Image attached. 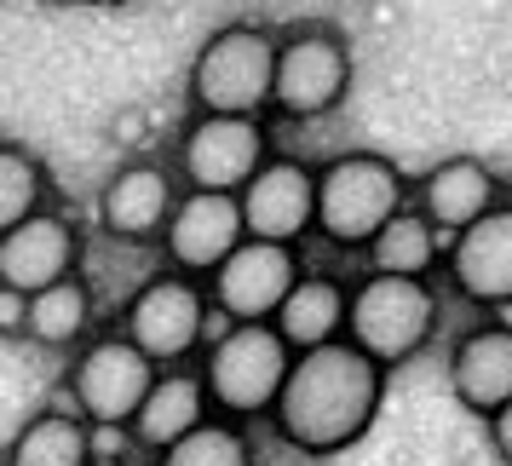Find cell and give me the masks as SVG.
<instances>
[{
	"label": "cell",
	"instance_id": "1",
	"mask_svg": "<svg viewBox=\"0 0 512 466\" xmlns=\"http://www.w3.org/2000/svg\"><path fill=\"white\" fill-rule=\"evenodd\" d=\"M386 380H392V369L380 357H369L351 334L328 340V346H311L288 369V386H282L277 409H271V432L288 449L311 455V461L346 455L351 443H363L369 426L380 420Z\"/></svg>",
	"mask_w": 512,
	"mask_h": 466
},
{
	"label": "cell",
	"instance_id": "2",
	"mask_svg": "<svg viewBox=\"0 0 512 466\" xmlns=\"http://www.w3.org/2000/svg\"><path fill=\"white\" fill-rule=\"evenodd\" d=\"M415 202V179L380 150H340L317 167V236L328 248H369L397 208Z\"/></svg>",
	"mask_w": 512,
	"mask_h": 466
},
{
	"label": "cell",
	"instance_id": "3",
	"mask_svg": "<svg viewBox=\"0 0 512 466\" xmlns=\"http://www.w3.org/2000/svg\"><path fill=\"white\" fill-rule=\"evenodd\" d=\"M294 357H300V351L282 340L277 323H225L208 346H202L196 369L208 380L213 409L248 426V420H271L282 386H288Z\"/></svg>",
	"mask_w": 512,
	"mask_h": 466
},
{
	"label": "cell",
	"instance_id": "4",
	"mask_svg": "<svg viewBox=\"0 0 512 466\" xmlns=\"http://www.w3.org/2000/svg\"><path fill=\"white\" fill-rule=\"evenodd\" d=\"M277 47L282 35L265 24H225L196 47L185 75L190 110L225 116H265L277 98Z\"/></svg>",
	"mask_w": 512,
	"mask_h": 466
},
{
	"label": "cell",
	"instance_id": "5",
	"mask_svg": "<svg viewBox=\"0 0 512 466\" xmlns=\"http://www.w3.org/2000/svg\"><path fill=\"white\" fill-rule=\"evenodd\" d=\"M231 323L219 305H213L208 282L190 277V271H156L150 282H139L127 305H121V334H133L156 363H190V357H202L219 328Z\"/></svg>",
	"mask_w": 512,
	"mask_h": 466
},
{
	"label": "cell",
	"instance_id": "6",
	"mask_svg": "<svg viewBox=\"0 0 512 466\" xmlns=\"http://www.w3.org/2000/svg\"><path fill=\"white\" fill-rule=\"evenodd\" d=\"M438 288L432 277H397V271H369V277L351 288V323L346 334L357 346L380 357L386 369L409 363L432 346L438 334Z\"/></svg>",
	"mask_w": 512,
	"mask_h": 466
},
{
	"label": "cell",
	"instance_id": "7",
	"mask_svg": "<svg viewBox=\"0 0 512 466\" xmlns=\"http://www.w3.org/2000/svg\"><path fill=\"white\" fill-rule=\"evenodd\" d=\"M156 374H162V363L133 334L116 328V334L81 340V351L70 357V374H64V397L93 426H133L150 386H156Z\"/></svg>",
	"mask_w": 512,
	"mask_h": 466
},
{
	"label": "cell",
	"instance_id": "8",
	"mask_svg": "<svg viewBox=\"0 0 512 466\" xmlns=\"http://www.w3.org/2000/svg\"><path fill=\"white\" fill-rule=\"evenodd\" d=\"M351 93V47L340 29L300 24L277 47V98L271 116L282 121H317L334 116Z\"/></svg>",
	"mask_w": 512,
	"mask_h": 466
},
{
	"label": "cell",
	"instance_id": "9",
	"mask_svg": "<svg viewBox=\"0 0 512 466\" xmlns=\"http://www.w3.org/2000/svg\"><path fill=\"white\" fill-rule=\"evenodd\" d=\"M265 162H271V133L259 116L190 110L185 133L173 144V167L196 190H242Z\"/></svg>",
	"mask_w": 512,
	"mask_h": 466
},
{
	"label": "cell",
	"instance_id": "10",
	"mask_svg": "<svg viewBox=\"0 0 512 466\" xmlns=\"http://www.w3.org/2000/svg\"><path fill=\"white\" fill-rule=\"evenodd\" d=\"M300 277H305L300 242L242 236V248L208 277V294L231 323H271L282 311V300H288V288Z\"/></svg>",
	"mask_w": 512,
	"mask_h": 466
},
{
	"label": "cell",
	"instance_id": "11",
	"mask_svg": "<svg viewBox=\"0 0 512 466\" xmlns=\"http://www.w3.org/2000/svg\"><path fill=\"white\" fill-rule=\"evenodd\" d=\"M242 236H248V213H242V190H196L185 185L179 196V208L167 219L162 231V259L173 271H190V277L208 282L225 259L242 248Z\"/></svg>",
	"mask_w": 512,
	"mask_h": 466
},
{
	"label": "cell",
	"instance_id": "12",
	"mask_svg": "<svg viewBox=\"0 0 512 466\" xmlns=\"http://www.w3.org/2000/svg\"><path fill=\"white\" fill-rule=\"evenodd\" d=\"M75 271H81V231L70 225V213L41 208L18 225H0V288L41 294Z\"/></svg>",
	"mask_w": 512,
	"mask_h": 466
},
{
	"label": "cell",
	"instance_id": "13",
	"mask_svg": "<svg viewBox=\"0 0 512 466\" xmlns=\"http://www.w3.org/2000/svg\"><path fill=\"white\" fill-rule=\"evenodd\" d=\"M242 213H248V236H271V242L317 236V167L271 150V162L242 185Z\"/></svg>",
	"mask_w": 512,
	"mask_h": 466
},
{
	"label": "cell",
	"instance_id": "14",
	"mask_svg": "<svg viewBox=\"0 0 512 466\" xmlns=\"http://www.w3.org/2000/svg\"><path fill=\"white\" fill-rule=\"evenodd\" d=\"M443 277L466 305H501L512 300V202L489 208L484 219H472L466 231L449 236V259Z\"/></svg>",
	"mask_w": 512,
	"mask_h": 466
},
{
	"label": "cell",
	"instance_id": "15",
	"mask_svg": "<svg viewBox=\"0 0 512 466\" xmlns=\"http://www.w3.org/2000/svg\"><path fill=\"white\" fill-rule=\"evenodd\" d=\"M185 190L173 185V173L156 162L133 156L127 167H116L104 190H98V225L116 236V242H162L167 219L179 208Z\"/></svg>",
	"mask_w": 512,
	"mask_h": 466
},
{
	"label": "cell",
	"instance_id": "16",
	"mask_svg": "<svg viewBox=\"0 0 512 466\" xmlns=\"http://www.w3.org/2000/svg\"><path fill=\"white\" fill-rule=\"evenodd\" d=\"M449 392L466 415L489 420L501 403H512V328L507 323H478L449 346Z\"/></svg>",
	"mask_w": 512,
	"mask_h": 466
},
{
	"label": "cell",
	"instance_id": "17",
	"mask_svg": "<svg viewBox=\"0 0 512 466\" xmlns=\"http://www.w3.org/2000/svg\"><path fill=\"white\" fill-rule=\"evenodd\" d=\"M415 208L432 213L443 236H455L472 219H484L489 208H501V179L478 156H443L415 179Z\"/></svg>",
	"mask_w": 512,
	"mask_h": 466
},
{
	"label": "cell",
	"instance_id": "18",
	"mask_svg": "<svg viewBox=\"0 0 512 466\" xmlns=\"http://www.w3.org/2000/svg\"><path fill=\"white\" fill-rule=\"evenodd\" d=\"M208 415H219V409H213V392H208V380H202V369L167 363V369L156 374L150 397H144L139 420H133L127 432H133V449L162 455L167 443H179L185 432H196Z\"/></svg>",
	"mask_w": 512,
	"mask_h": 466
},
{
	"label": "cell",
	"instance_id": "19",
	"mask_svg": "<svg viewBox=\"0 0 512 466\" xmlns=\"http://www.w3.org/2000/svg\"><path fill=\"white\" fill-rule=\"evenodd\" d=\"M282 328V340L294 351H311V346H328V340H346V323H351V288L328 271H305L282 311L271 317Z\"/></svg>",
	"mask_w": 512,
	"mask_h": 466
},
{
	"label": "cell",
	"instance_id": "20",
	"mask_svg": "<svg viewBox=\"0 0 512 466\" xmlns=\"http://www.w3.org/2000/svg\"><path fill=\"white\" fill-rule=\"evenodd\" d=\"M98 449H93V420L81 409H41L29 415L12 443H6V461L0 466H93Z\"/></svg>",
	"mask_w": 512,
	"mask_h": 466
},
{
	"label": "cell",
	"instance_id": "21",
	"mask_svg": "<svg viewBox=\"0 0 512 466\" xmlns=\"http://www.w3.org/2000/svg\"><path fill=\"white\" fill-rule=\"evenodd\" d=\"M369 254V271H397V277H432V271H443V259H449V236L438 231V219L426 208H397L380 231H374V242L363 248Z\"/></svg>",
	"mask_w": 512,
	"mask_h": 466
},
{
	"label": "cell",
	"instance_id": "22",
	"mask_svg": "<svg viewBox=\"0 0 512 466\" xmlns=\"http://www.w3.org/2000/svg\"><path fill=\"white\" fill-rule=\"evenodd\" d=\"M93 328V288L87 277H58L52 288L29 294V311H24V340L41 351H75Z\"/></svg>",
	"mask_w": 512,
	"mask_h": 466
},
{
	"label": "cell",
	"instance_id": "23",
	"mask_svg": "<svg viewBox=\"0 0 512 466\" xmlns=\"http://www.w3.org/2000/svg\"><path fill=\"white\" fill-rule=\"evenodd\" d=\"M150 466H254V443L242 432V420L208 415L196 432H185L179 443H167Z\"/></svg>",
	"mask_w": 512,
	"mask_h": 466
},
{
	"label": "cell",
	"instance_id": "24",
	"mask_svg": "<svg viewBox=\"0 0 512 466\" xmlns=\"http://www.w3.org/2000/svg\"><path fill=\"white\" fill-rule=\"evenodd\" d=\"M47 162L29 150V144L6 139L0 144V225H18V219H29V213L47 208Z\"/></svg>",
	"mask_w": 512,
	"mask_h": 466
},
{
	"label": "cell",
	"instance_id": "25",
	"mask_svg": "<svg viewBox=\"0 0 512 466\" xmlns=\"http://www.w3.org/2000/svg\"><path fill=\"white\" fill-rule=\"evenodd\" d=\"M484 432H489V449H495V461L512 466V403H501V409L484 420Z\"/></svg>",
	"mask_w": 512,
	"mask_h": 466
},
{
	"label": "cell",
	"instance_id": "26",
	"mask_svg": "<svg viewBox=\"0 0 512 466\" xmlns=\"http://www.w3.org/2000/svg\"><path fill=\"white\" fill-rule=\"evenodd\" d=\"M489 317H495V323H507V328H512V300H501V305H489Z\"/></svg>",
	"mask_w": 512,
	"mask_h": 466
},
{
	"label": "cell",
	"instance_id": "27",
	"mask_svg": "<svg viewBox=\"0 0 512 466\" xmlns=\"http://www.w3.org/2000/svg\"><path fill=\"white\" fill-rule=\"evenodd\" d=\"M87 6H127V0H87Z\"/></svg>",
	"mask_w": 512,
	"mask_h": 466
}]
</instances>
